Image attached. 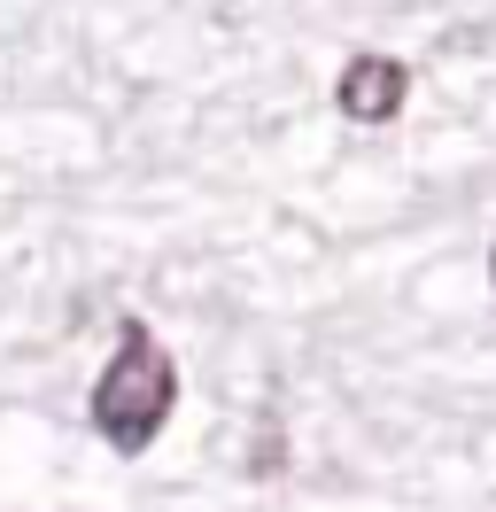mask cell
Returning a JSON list of instances; mask_svg holds the SVG:
<instances>
[{
  "instance_id": "obj_1",
  "label": "cell",
  "mask_w": 496,
  "mask_h": 512,
  "mask_svg": "<svg viewBox=\"0 0 496 512\" xmlns=\"http://www.w3.org/2000/svg\"><path fill=\"white\" fill-rule=\"evenodd\" d=\"M171 404H179V365H171V350L155 342L140 319L117 326V357L101 365V381H93V435L109 450H124V458H140V450L163 435V419H171Z\"/></svg>"
},
{
  "instance_id": "obj_2",
  "label": "cell",
  "mask_w": 496,
  "mask_h": 512,
  "mask_svg": "<svg viewBox=\"0 0 496 512\" xmlns=\"http://www.w3.org/2000/svg\"><path fill=\"white\" fill-rule=\"evenodd\" d=\"M403 94H411V63H396V55H349L334 86L349 125H396Z\"/></svg>"
},
{
  "instance_id": "obj_3",
  "label": "cell",
  "mask_w": 496,
  "mask_h": 512,
  "mask_svg": "<svg viewBox=\"0 0 496 512\" xmlns=\"http://www.w3.org/2000/svg\"><path fill=\"white\" fill-rule=\"evenodd\" d=\"M489 280H496V249H489Z\"/></svg>"
}]
</instances>
